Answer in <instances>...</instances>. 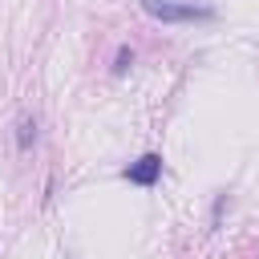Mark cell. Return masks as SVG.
I'll return each mask as SVG.
<instances>
[{
  "instance_id": "1",
  "label": "cell",
  "mask_w": 259,
  "mask_h": 259,
  "mask_svg": "<svg viewBox=\"0 0 259 259\" xmlns=\"http://www.w3.org/2000/svg\"><path fill=\"white\" fill-rule=\"evenodd\" d=\"M142 8L162 24H186V20H210L214 16L202 4H174V0H142Z\"/></svg>"
},
{
  "instance_id": "2",
  "label": "cell",
  "mask_w": 259,
  "mask_h": 259,
  "mask_svg": "<svg viewBox=\"0 0 259 259\" xmlns=\"http://www.w3.org/2000/svg\"><path fill=\"white\" fill-rule=\"evenodd\" d=\"M158 174H162V158H158V154H142L138 162L125 166V178H130L134 186H154Z\"/></svg>"
},
{
  "instance_id": "3",
  "label": "cell",
  "mask_w": 259,
  "mask_h": 259,
  "mask_svg": "<svg viewBox=\"0 0 259 259\" xmlns=\"http://www.w3.org/2000/svg\"><path fill=\"white\" fill-rule=\"evenodd\" d=\"M32 142H36V121H32V117H24V121H20V134H16V146H20V150H28Z\"/></svg>"
},
{
  "instance_id": "4",
  "label": "cell",
  "mask_w": 259,
  "mask_h": 259,
  "mask_svg": "<svg viewBox=\"0 0 259 259\" xmlns=\"http://www.w3.org/2000/svg\"><path fill=\"white\" fill-rule=\"evenodd\" d=\"M130 65H134V53H130V49H121V53H117V65H113V69H117V73H125Z\"/></svg>"
}]
</instances>
